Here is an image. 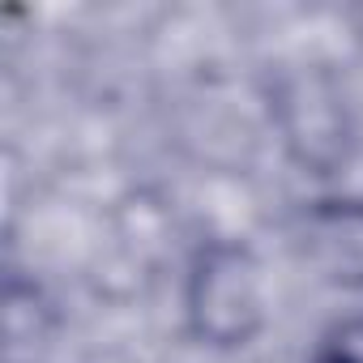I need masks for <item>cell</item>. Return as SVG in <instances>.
I'll list each match as a JSON object with an SVG mask.
<instances>
[]
</instances>
